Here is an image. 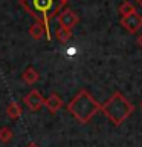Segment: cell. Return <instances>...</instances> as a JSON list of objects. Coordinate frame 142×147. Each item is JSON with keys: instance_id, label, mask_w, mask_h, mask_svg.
Segmentation results:
<instances>
[{"instance_id": "15", "label": "cell", "mask_w": 142, "mask_h": 147, "mask_svg": "<svg viewBox=\"0 0 142 147\" xmlns=\"http://www.w3.org/2000/svg\"><path fill=\"white\" fill-rule=\"evenodd\" d=\"M70 0H60V3H61V6H64V5H67Z\"/></svg>"}, {"instance_id": "13", "label": "cell", "mask_w": 142, "mask_h": 147, "mask_svg": "<svg viewBox=\"0 0 142 147\" xmlns=\"http://www.w3.org/2000/svg\"><path fill=\"white\" fill-rule=\"evenodd\" d=\"M12 136H14V133L9 127H2L0 129V141L2 142H9L12 140Z\"/></svg>"}, {"instance_id": "4", "label": "cell", "mask_w": 142, "mask_h": 147, "mask_svg": "<svg viewBox=\"0 0 142 147\" xmlns=\"http://www.w3.org/2000/svg\"><path fill=\"white\" fill-rule=\"evenodd\" d=\"M125 31H128L130 34H135L142 28V16L139 12H131L130 16L121 17V22H119Z\"/></svg>"}, {"instance_id": "16", "label": "cell", "mask_w": 142, "mask_h": 147, "mask_svg": "<svg viewBox=\"0 0 142 147\" xmlns=\"http://www.w3.org/2000/svg\"><path fill=\"white\" fill-rule=\"evenodd\" d=\"M26 147H38V146H37V144H35V142H29V144H27Z\"/></svg>"}, {"instance_id": "17", "label": "cell", "mask_w": 142, "mask_h": 147, "mask_svg": "<svg viewBox=\"0 0 142 147\" xmlns=\"http://www.w3.org/2000/svg\"><path fill=\"white\" fill-rule=\"evenodd\" d=\"M136 2H137V3H139V5H141V6H142V0H136Z\"/></svg>"}, {"instance_id": "2", "label": "cell", "mask_w": 142, "mask_h": 147, "mask_svg": "<svg viewBox=\"0 0 142 147\" xmlns=\"http://www.w3.org/2000/svg\"><path fill=\"white\" fill-rule=\"evenodd\" d=\"M133 110H135V106H133L121 92H115L104 104H101V112H102L115 126H121V124L133 113Z\"/></svg>"}, {"instance_id": "3", "label": "cell", "mask_w": 142, "mask_h": 147, "mask_svg": "<svg viewBox=\"0 0 142 147\" xmlns=\"http://www.w3.org/2000/svg\"><path fill=\"white\" fill-rule=\"evenodd\" d=\"M20 5L37 22H43L48 26L63 8L60 0H20Z\"/></svg>"}, {"instance_id": "7", "label": "cell", "mask_w": 142, "mask_h": 147, "mask_svg": "<svg viewBox=\"0 0 142 147\" xmlns=\"http://www.w3.org/2000/svg\"><path fill=\"white\" fill-rule=\"evenodd\" d=\"M29 35H31L34 40H40L43 35H46V38H48V40L52 38V37H50V28H49L48 25H44L43 22L34 23V25L29 28Z\"/></svg>"}, {"instance_id": "14", "label": "cell", "mask_w": 142, "mask_h": 147, "mask_svg": "<svg viewBox=\"0 0 142 147\" xmlns=\"http://www.w3.org/2000/svg\"><path fill=\"white\" fill-rule=\"evenodd\" d=\"M137 46H139V48L142 49V34H141L139 37H137Z\"/></svg>"}, {"instance_id": "10", "label": "cell", "mask_w": 142, "mask_h": 147, "mask_svg": "<svg viewBox=\"0 0 142 147\" xmlns=\"http://www.w3.org/2000/svg\"><path fill=\"white\" fill-rule=\"evenodd\" d=\"M6 113L11 119H18L21 117L23 110H21L20 104H18L17 101H11V103L8 104V107H6Z\"/></svg>"}, {"instance_id": "18", "label": "cell", "mask_w": 142, "mask_h": 147, "mask_svg": "<svg viewBox=\"0 0 142 147\" xmlns=\"http://www.w3.org/2000/svg\"><path fill=\"white\" fill-rule=\"evenodd\" d=\"M141 107H142V103H141Z\"/></svg>"}, {"instance_id": "1", "label": "cell", "mask_w": 142, "mask_h": 147, "mask_svg": "<svg viewBox=\"0 0 142 147\" xmlns=\"http://www.w3.org/2000/svg\"><path fill=\"white\" fill-rule=\"evenodd\" d=\"M67 110L76 121H80L81 124H86L101 110V104L92 96L89 90L81 89L69 101Z\"/></svg>"}, {"instance_id": "9", "label": "cell", "mask_w": 142, "mask_h": 147, "mask_svg": "<svg viewBox=\"0 0 142 147\" xmlns=\"http://www.w3.org/2000/svg\"><path fill=\"white\" fill-rule=\"evenodd\" d=\"M21 78H23V81H25V83H27V84H35V83L40 80V74L37 72L32 66H29L25 72H23Z\"/></svg>"}, {"instance_id": "5", "label": "cell", "mask_w": 142, "mask_h": 147, "mask_svg": "<svg viewBox=\"0 0 142 147\" xmlns=\"http://www.w3.org/2000/svg\"><path fill=\"white\" fill-rule=\"evenodd\" d=\"M57 18H58L60 26L64 28V29H70V31H72L73 28H75V26L78 25V22H80L78 16L72 11V9H69V8L61 9V11L58 12Z\"/></svg>"}, {"instance_id": "12", "label": "cell", "mask_w": 142, "mask_h": 147, "mask_svg": "<svg viewBox=\"0 0 142 147\" xmlns=\"http://www.w3.org/2000/svg\"><path fill=\"white\" fill-rule=\"evenodd\" d=\"M131 12H136L135 5L130 3V2H124V3H121V6H119V14H121V17L130 16Z\"/></svg>"}, {"instance_id": "6", "label": "cell", "mask_w": 142, "mask_h": 147, "mask_svg": "<svg viewBox=\"0 0 142 147\" xmlns=\"http://www.w3.org/2000/svg\"><path fill=\"white\" fill-rule=\"evenodd\" d=\"M23 101H25L26 107L29 109V110H32V112H37V110H40L44 106L43 95H41V92L37 90V89H32L29 94L23 98Z\"/></svg>"}, {"instance_id": "11", "label": "cell", "mask_w": 142, "mask_h": 147, "mask_svg": "<svg viewBox=\"0 0 142 147\" xmlns=\"http://www.w3.org/2000/svg\"><path fill=\"white\" fill-rule=\"evenodd\" d=\"M55 35H57V38L61 41V43H67L69 40H70V37H72V31L70 29H64V28L60 26L57 32H55Z\"/></svg>"}, {"instance_id": "8", "label": "cell", "mask_w": 142, "mask_h": 147, "mask_svg": "<svg viewBox=\"0 0 142 147\" xmlns=\"http://www.w3.org/2000/svg\"><path fill=\"white\" fill-rule=\"evenodd\" d=\"M63 98L58 94H50L48 98H44V106L50 113H57L63 107Z\"/></svg>"}]
</instances>
